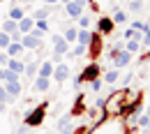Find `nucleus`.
Wrapping results in <instances>:
<instances>
[{
  "label": "nucleus",
  "instance_id": "1",
  "mask_svg": "<svg viewBox=\"0 0 150 134\" xmlns=\"http://www.w3.org/2000/svg\"><path fill=\"white\" fill-rule=\"evenodd\" d=\"M125 132H127L125 130V120L113 116V118H104L90 134H125Z\"/></svg>",
  "mask_w": 150,
  "mask_h": 134
},
{
  "label": "nucleus",
  "instance_id": "2",
  "mask_svg": "<svg viewBox=\"0 0 150 134\" xmlns=\"http://www.w3.org/2000/svg\"><path fill=\"white\" fill-rule=\"evenodd\" d=\"M46 109H49L46 102H42L39 106L30 109V111L25 113V118H23V125H25V127H37V125H42L44 118H46Z\"/></svg>",
  "mask_w": 150,
  "mask_h": 134
},
{
  "label": "nucleus",
  "instance_id": "3",
  "mask_svg": "<svg viewBox=\"0 0 150 134\" xmlns=\"http://www.w3.org/2000/svg\"><path fill=\"white\" fill-rule=\"evenodd\" d=\"M106 116H120L122 113V106H125V90H118L106 99Z\"/></svg>",
  "mask_w": 150,
  "mask_h": 134
},
{
  "label": "nucleus",
  "instance_id": "4",
  "mask_svg": "<svg viewBox=\"0 0 150 134\" xmlns=\"http://www.w3.org/2000/svg\"><path fill=\"white\" fill-rule=\"evenodd\" d=\"M99 74H102V67H99L97 62H90V65H86V67H83V72L74 79V86L90 83V81H95V79H99Z\"/></svg>",
  "mask_w": 150,
  "mask_h": 134
},
{
  "label": "nucleus",
  "instance_id": "5",
  "mask_svg": "<svg viewBox=\"0 0 150 134\" xmlns=\"http://www.w3.org/2000/svg\"><path fill=\"white\" fill-rule=\"evenodd\" d=\"M42 37H44V33L37 30V28H33L30 33L21 35V44H23V49H25V51H35V49L42 46Z\"/></svg>",
  "mask_w": 150,
  "mask_h": 134
},
{
  "label": "nucleus",
  "instance_id": "6",
  "mask_svg": "<svg viewBox=\"0 0 150 134\" xmlns=\"http://www.w3.org/2000/svg\"><path fill=\"white\" fill-rule=\"evenodd\" d=\"M113 19H109V16H99L97 19V35H102V37H109L113 33Z\"/></svg>",
  "mask_w": 150,
  "mask_h": 134
},
{
  "label": "nucleus",
  "instance_id": "7",
  "mask_svg": "<svg viewBox=\"0 0 150 134\" xmlns=\"http://www.w3.org/2000/svg\"><path fill=\"white\" fill-rule=\"evenodd\" d=\"M69 74H72V69H69V65L67 62H60V65H56L53 67V81H58V83H62V81H67L69 79Z\"/></svg>",
  "mask_w": 150,
  "mask_h": 134
},
{
  "label": "nucleus",
  "instance_id": "8",
  "mask_svg": "<svg viewBox=\"0 0 150 134\" xmlns=\"http://www.w3.org/2000/svg\"><path fill=\"white\" fill-rule=\"evenodd\" d=\"M69 49H72V44H69V42H65V37L53 35V53H58V56H67V53H69Z\"/></svg>",
  "mask_w": 150,
  "mask_h": 134
},
{
  "label": "nucleus",
  "instance_id": "9",
  "mask_svg": "<svg viewBox=\"0 0 150 134\" xmlns=\"http://www.w3.org/2000/svg\"><path fill=\"white\" fill-rule=\"evenodd\" d=\"M132 56H134V53H129L127 49L118 51V53L111 58V60H113V65H115V69H120V67H127V65L132 62Z\"/></svg>",
  "mask_w": 150,
  "mask_h": 134
},
{
  "label": "nucleus",
  "instance_id": "10",
  "mask_svg": "<svg viewBox=\"0 0 150 134\" xmlns=\"http://www.w3.org/2000/svg\"><path fill=\"white\" fill-rule=\"evenodd\" d=\"M65 14H67L72 21H76L81 14H83V5H79V2H74V0L67 2V5H65Z\"/></svg>",
  "mask_w": 150,
  "mask_h": 134
},
{
  "label": "nucleus",
  "instance_id": "11",
  "mask_svg": "<svg viewBox=\"0 0 150 134\" xmlns=\"http://www.w3.org/2000/svg\"><path fill=\"white\" fill-rule=\"evenodd\" d=\"M5 86V90H7V95H9V102H14L16 97L21 95V81H7V83H2Z\"/></svg>",
  "mask_w": 150,
  "mask_h": 134
},
{
  "label": "nucleus",
  "instance_id": "12",
  "mask_svg": "<svg viewBox=\"0 0 150 134\" xmlns=\"http://www.w3.org/2000/svg\"><path fill=\"white\" fill-rule=\"evenodd\" d=\"M51 88V79H46V77H35L33 79V90L35 93H46Z\"/></svg>",
  "mask_w": 150,
  "mask_h": 134
},
{
  "label": "nucleus",
  "instance_id": "13",
  "mask_svg": "<svg viewBox=\"0 0 150 134\" xmlns=\"http://www.w3.org/2000/svg\"><path fill=\"white\" fill-rule=\"evenodd\" d=\"M7 69H12L14 74H19V77H23V69H25V62H23V58H9V62L5 65Z\"/></svg>",
  "mask_w": 150,
  "mask_h": 134
},
{
  "label": "nucleus",
  "instance_id": "14",
  "mask_svg": "<svg viewBox=\"0 0 150 134\" xmlns=\"http://www.w3.org/2000/svg\"><path fill=\"white\" fill-rule=\"evenodd\" d=\"M5 53H7L9 58H23L25 49H23V44H21V42H12V44L5 49Z\"/></svg>",
  "mask_w": 150,
  "mask_h": 134
},
{
  "label": "nucleus",
  "instance_id": "15",
  "mask_svg": "<svg viewBox=\"0 0 150 134\" xmlns=\"http://www.w3.org/2000/svg\"><path fill=\"white\" fill-rule=\"evenodd\" d=\"M53 62L51 60H44V62H39V69H37V77H46V79H51L53 77Z\"/></svg>",
  "mask_w": 150,
  "mask_h": 134
},
{
  "label": "nucleus",
  "instance_id": "16",
  "mask_svg": "<svg viewBox=\"0 0 150 134\" xmlns=\"http://www.w3.org/2000/svg\"><path fill=\"white\" fill-rule=\"evenodd\" d=\"M37 69H39V58H35V60H30V62H25V69H23V77H28V79H35V77H37Z\"/></svg>",
  "mask_w": 150,
  "mask_h": 134
},
{
  "label": "nucleus",
  "instance_id": "17",
  "mask_svg": "<svg viewBox=\"0 0 150 134\" xmlns=\"http://www.w3.org/2000/svg\"><path fill=\"white\" fill-rule=\"evenodd\" d=\"M33 28H35V19H33V16H23V19L19 21V33H21V35L30 33Z\"/></svg>",
  "mask_w": 150,
  "mask_h": 134
},
{
  "label": "nucleus",
  "instance_id": "18",
  "mask_svg": "<svg viewBox=\"0 0 150 134\" xmlns=\"http://www.w3.org/2000/svg\"><path fill=\"white\" fill-rule=\"evenodd\" d=\"M90 39H93V33H90L88 28H79V35H76V44H83V46H88V44H90Z\"/></svg>",
  "mask_w": 150,
  "mask_h": 134
},
{
  "label": "nucleus",
  "instance_id": "19",
  "mask_svg": "<svg viewBox=\"0 0 150 134\" xmlns=\"http://www.w3.org/2000/svg\"><path fill=\"white\" fill-rule=\"evenodd\" d=\"M23 16H25L23 7H19V5H12V7H9V14H7V19H12V21H16V23H19Z\"/></svg>",
  "mask_w": 150,
  "mask_h": 134
},
{
  "label": "nucleus",
  "instance_id": "20",
  "mask_svg": "<svg viewBox=\"0 0 150 134\" xmlns=\"http://www.w3.org/2000/svg\"><path fill=\"white\" fill-rule=\"evenodd\" d=\"M0 30H2V33H7V35H14V33L19 30V23H16V21H12V19H5Z\"/></svg>",
  "mask_w": 150,
  "mask_h": 134
},
{
  "label": "nucleus",
  "instance_id": "21",
  "mask_svg": "<svg viewBox=\"0 0 150 134\" xmlns=\"http://www.w3.org/2000/svg\"><path fill=\"white\" fill-rule=\"evenodd\" d=\"M76 35H79V28L76 26H67L65 28V42H69V44H76Z\"/></svg>",
  "mask_w": 150,
  "mask_h": 134
},
{
  "label": "nucleus",
  "instance_id": "22",
  "mask_svg": "<svg viewBox=\"0 0 150 134\" xmlns=\"http://www.w3.org/2000/svg\"><path fill=\"white\" fill-rule=\"evenodd\" d=\"M118 79H120V72H118V69H111V72H106V74H104L102 81H104V83H115Z\"/></svg>",
  "mask_w": 150,
  "mask_h": 134
},
{
  "label": "nucleus",
  "instance_id": "23",
  "mask_svg": "<svg viewBox=\"0 0 150 134\" xmlns=\"http://www.w3.org/2000/svg\"><path fill=\"white\" fill-rule=\"evenodd\" d=\"M69 53H72L74 58H81V56H86V53H88V46H83V44H76L74 49H69Z\"/></svg>",
  "mask_w": 150,
  "mask_h": 134
},
{
  "label": "nucleus",
  "instance_id": "24",
  "mask_svg": "<svg viewBox=\"0 0 150 134\" xmlns=\"http://www.w3.org/2000/svg\"><path fill=\"white\" fill-rule=\"evenodd\" d=\"M49 14H51V7L46 5V7H42V9H35V16H33V19H35V21H37V19H46Z\"/></svg>",
  "mask_w": 150,
  "mask_h": 134
},
{
  "label": "nucleus",
  "instance_id": "25",
  "mask_svg": "<svg viewBox=\"0 0 150 134\" xmlns=\"http://www.w3.org/2000/svg\"><path fill=\"white\" fill-rule=\"evenodd\" d=\"M9 44H12V35H7V33H2V30H0V49L5 51Z\"/></svg>",
  "mask_w": 150,
  "mask_h": 134
},
{
  "label": "nucleus",
  "instance_id": "26",
  "mask_svg": "<svg viewBox=\"0 0 150 134\" xmlns=\"http://www.w3.org/2000/svg\"><path fill=\"white\" fill-rule=\"evenodd\" d=\"M113 23H127V14L122 9H115L113 12Z\"/></svg>",
  "mask_w": 150,
  "mask_h": 134
},
{
  "label": "nucleus",
  "instance_id": "27",
  "mask_svg": "<svg viewBox=\"0 0 150 134\" xmlns=\"http://www.w3.org/2000/svg\"><path fill=\"white\" fill-rule=\"evenodd\" d=\"M125 49H127L129 53H136V51L141 49V44H139L136 39H127V42H125Z\"/></svg>",
  "mask_w": 150,
  "mask_h": 134
},
{
  "label": "nucleus",
  "instance_id": "28",
  "mask_svg": "<svg viewBox=\"0 0 150 134\" xmlns=\"http://www.w3.org/2000/svg\"><path fill=\"white\" fill-rule=\"evenodd\" d=\"M127 9H129V12H141V9H143V2H141V0H129Z\"/></svg>",
  "mask_w": 150,
  "mask_h": 134
},
{
  "label": "nucleus",
  "instance_id": "29",
  "mask_svg": "<svg viewBox=\"0 0 150 134\" xmlns=\"http://www.w3.org/2000/svg\"><path fill=\"white\" fill-rule=\"evenodd\" d=\"M76 21H79V28H88V30H90V16H88V14H81Z\"/></svg>",
  "mask_w": 150,
  "mask_h": 134
},
{
  "label": "nucleus",
  "instance_id": "30",
  "mask_svg": "<svg viewBox=\"0 0 150 134\" xmlns=\"http://www.w3.org/2000/svg\"><path fill=\"white\" fill-rule=\"evenodd\" d=\"M35 28L46 35V33H49V23H46V19H37V21H35Z\"/></svg>",
  "mask_w": 150,
  "mask_h": 134
},
{
  "label": "nucleus",
  "instance_id": "31",
  "mask_svg": "<svg viewBox=\"0 0 150 134\" xmlns=\"http://www.w3.org/2000/svg\"><path fill=\"white\" fill-rule=\"evenodd\" d=\"M102 83H104L102 79H95V81H90V83H88V88H90L93 93H99V88H102Z\"/></svg>",
  "mask_w": 150,
  "mask_h": 134
},
{
  "label": "nucleus",
  "instance_id": "32",
  "mask_svg": "<svg viewBox=\"0 0 150 134\" xmlns=\"http://www.w3.org/2000/svg\"><path fill=\"white\" fill-rule=\"evenodd\" d=\"M132 28H134V30H141V33H143L146 28H150V23H143V21H134V23H132Z\"/></svg>",
  "mask_w": 150,
  "mask_h": 134
},
{
  "label": "nucleus",
  "instance_id": "33",
  "mask_svg": "<svg viewBox=\"0 0 150 134\" xmlns=\"http://www.w3.org/2000/svg\"><path fill=\"white\" fill-rule=\"evenodd\" d=\"M0 102L9 104V95H7V90H5V86H2V83H0Z\"/></svg>",
  "mask_w": 150,
  "mask_h": 134
},
{
  "label": "nucleus",
  "instance_id": "34",
  "mask_svg": "<svg viewBox=\"0 0 150 134\" xmlns=\"http://www.w3.org/2000/svg\"><path fill=\"white\" fill-rule=\"evenodd\" d=\"M148 120H150V116H148V113L139 116V127H143V130H146V125H148Z\"/></svg>",
  "mask_w": 150,
  "mask_h": 134
},
{
  "label": "nucleus",
  "instance_id": "35",
  "mask_svg": "<svg viewBox=\"0 0 150 134\" xmlns=\"http://www.w3.org/2000/svg\"><path fill=\"white\" fill-rule=\"evenodd\" d=\"M141 42H143L146 46L150 44V28H146V30H143V39H141Z\"/></svg>",
  "mask_w": 150,
  "mask_h": 134
},
{
  "label": "nucleus",
  "instance_id": "36",
  "mask_svg": "<svg viewBox=\"0 0 150 134\" xmlns=\"http://www.w3.org/2000/svg\"><path fill=\"white\" fill-rule=\"evenodd\" d=\"M7 62H9V56H7V53H5V51H2V53H0V65H2V67H5V65H7Z\"/></svg>",
  "mask_w": 150,
  "mask_h": 134
},
{
  "label": "nucleus",
  "instance_id": "37",
  "mask_svg": "<svg viewBox=\"0 0 150 134\" xmlns=\"http://www.w3.org/2000/svg\"><path fill=\"white\" fill-rule=\"evenodd\" d=\"M28 130H30V127H25V125H23V127H19L14 134H28Z\"/></svg>",
  "mask_w": 150,
  "mask_h": 134
},
{
  "label": "nucleus",
  "instance_id": "38",
  "mask_svg": "<svg viewBox=\"0 0 150 134\" xmlns=\"http://www.w3.org/2000/svg\"><path fill=\"white\" fill-rule=\"evenodd\" d=\"M42 2H44V5H49V7H51V5H56V2H60V0H42Z\"/></svg>",
  "mask_w": 150,
  "mask_h": 134
},
{
  "label": "nucleus",
  "instance_id": "39",
  "mask_svg": "<svg viewBox=\"0 0 150 134\" xmlns=\"http://www.w3.org/2000/svg\"><path fill=\"white\" fill-rule=\"evenodd\" d=\"M143 60H150V49L146 51V53H143Z\"/></svg>",
  "mask_w": 150,
  "mask_h": 134
},
{
  "label": "nucleus",
  "instance_id": "40",
  "mask_svg": "<svg viewBox=\"0 0 150 134\" xmlns=\"http://www.w3.org/2000/svg\"><path fill=\"white\" fill-rule=\"evenodd\" d=\"M74 2H79V5H83V7L88 5V0H74Z\"/></svg>",
  "mask_w": 150,
  "mask_h": 134
},
{
  "label": "nucleus",
  "instance_id": "41",
  "mask_svg": "<svg viewBox=\"0 0 150 134\" xmlns=\"http://www.w3.org/2000/svg\"><path fill=\"white\" fill-rule=\"evenodd\" d=\"M83 130H86V127H79V132H74V134H83Z\"/></svg>",
  "mask_w": 150,
  "mask_h": 134
},
{
  "label": "nucleus",
  "instance_id": "42",
  "mask_svg": "<svg viewBox=\"0 0 150 134\" xmlns=\"http://www.w3.org/2000/svg\"><path fill=\"white\" fill-rule=\"evenodd\" d=\"M60 2H62V5H67V2H72V0H60Z\"/></svg>",
  "mask_w": 150,
  "mask_h": 134
},
{
  "label": "nucleus",
  "instance_id": "43",
  "mask_svg": "<svg viewBox=\"0 0 150 134\" xmlns=\"http://www.w3.org/2000/svg\"><path fill=\"white\" fill-rule=\"evenodd\" d=\"M146 130H148V132H150V120H148V125H146Z\"/></svg>",
  "mask_w": 150,
  "mask_h": 134
}]
</instances>
